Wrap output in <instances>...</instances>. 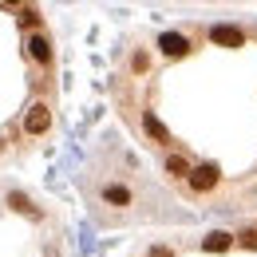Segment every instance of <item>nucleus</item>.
Returning <instances> with one entry per match:
<instances>
[{"instance_id":"obj_1","label":"nucleus","mask_w":257,"mask_h":257,"mask_svg":"<svg viewBox=\"0 0 257 257\" xmlns=\"http://www.w3.org/2000/svg\"><path fill=\"white\" fill-rule=\"evenodd\" d=\"M218 186H222V166L218 162H194L190 178H186V190L194 198H206V194H214Z\"/></svg>"},{"instance_id":"obj_2","label":"nucleus","mask_w":257,"mask_h":257,"mask_svg":"<svg viewBox=\"0 0 257 257\" xmlns=\"http://www.w3.org/2000/svg\"><path fill=\"white\" fill-rule=\"evenodd\" d=\"M24 56H28V64H36L40 71H52V64H56V48H52L48 28H44V32L24 36Z\"/></svg>"},{"instance_id":"obj_3","label":"nucleus","mask_w":257,"mask_h":257,"mask_svg":"<svg viewBox=\"0 0 257 257\" xmlns=\"http://www.w3.org/2000/svg\"><path fill=\"white\" fill-rule=\"evenodd\" d=\"M24 135L28 139H44L48 131H52V103L48 99H32L28 103V111H24Z\"/></svg>"},{"instance_id":"obj_4","label":"nucleus","mask_w":257,"mask_h":257,"mask_svg":"<svg viewBox=\"0 0 257 257\" xmlns=\"http://www.w3.org/2000/svg\"><path fill=\"white\" fill-rule=\"evenodd\" d=\"M206 40L214 44V48H229V52H237V48H245V28L241 24H210L206 28Z\"/></svg>"},{"instance_id":"obj_5","label":"nucleus","mask_w":257,"mask_h":257,"mask_svg":"<svg viewBox=\"0 0 257 257\" xmlns=\"http://www.w3.org/2000/svg\"><path fill=\"white\" fill-rule=\"evenodd\" d=\"M155 48H159L162 60H186L194 52V40L186 32H162L159 40H155Z\"/></svg>"},{"instance_id":"obj_6","label":"nucleus","mask_w":257,"mask_h":257,"mask_svg":"<svg viewBox=\"0 0 257 257\" xmlns=\"http://www.w3.org/2000/svg\"><path fill=\"white\" fill-rule=\"evenodd\" d=\"M99 202L111 206V210H131L135 206V190H131L127 182H103L99 186Z\"/></svg>"},{"instance_id":"obj_7","label":"nucleus","mask_w":257,"mask_h":257,"mask_svg":"<svg viewBox=\"0 0 257 257\" xmlns=\"http://www.w3.org/2000/svg\"><path fill=\"white\" fill-rule=\"evenodd\" d=\"M4 206H8L12 214L28 218V222H44V210H40V206H36V202H32L24 190H8V194H4Z\"/></svg>"},{"instance_id":"obj_8","label":"nucleus","mask_w":257,"mask_h":257,"mask_svg":"<svg viewBox=\"0 0 257 257\" xmlns=\"http://www.w3.org/2000/svg\"><path fill=\"white\" fill-rule=\"evenodd\" d=\"M143 131H147V139H151L155 147H162V151H174V135L162 127V119L155 115V111H151V107L143 111Z\"/></svg>"},{"instance_id":"obj_9","label":"nucleus","mask_w":257,"mask_h":257,"mask_svg":"<svg viewBox=\"0 0 257 257\" xmlns=\"http://www.w3.org/2000/svg\"><path fill=\"white\" fill-rule=\"evenodd\" d=\"M198 249H202V253L222 257V253H229V249H237V233H229V229H210V233L202 237Z\"/></svg>"},{"instance_id":"obj_10","label":"nucleus","mask_w":257,"mask_h":257,"mask_svg":"<svg viewBox=\"0 0 257 257\" xmlns=\"http://www.w3.org/2000/svg\"><path fill=\"white\" fill-rule=\"evenodd\" d=\"M162 170H166V178H174V182H186V178H190V170H194V159H190V155H182V151H166Z\"/></svg>"},{"instance_id":"obj_11","label":"nucleus","mask_w":257,"mask_h":257,"mask_svg":"<svg viewBox=\"0 0 257 257\" xmlns=\"http://www.w3.org/2000/svg\"><path fill=\"white\" fill-rule=\"evenodd\" d=\"M16 24H20V32H24V36L44 32V16H40L36 4H20V8H16Z\"/></svg>"},{"instance_id":"obj_12","label":"nucleus","mask_w":257,"mask_h":257,"mask_svg":"<svg viewBox=\"0 0 257 257\" xmlns=\"http://www.w3.org/2000/svg\"><path fill=\"white\" fill-rule=\"evenodd\" d=\"M151 71V52L147 48H135L131 52V75H147Z\"/></svg>"},{"instance_id":"obj_13","label":"nucleus","mask_w":257,"mask_h":257,"mask_svg":"<svg viewBox=\"0 0 257 257\" xmlns=\"http://www.w3.org/2000/svg\"><path fill=\"white\" fill-rule=\"evenodd\" d=\"M237 249H249V253H257V225L237 229Z\"/></svg>"},{"instance_id":"obj_14","label":"nucleus","mask_w":257,"mask_h":257,"mask_svg":"<svg viewBox=\"0 0 257 257\" xmlns=\"http://www.w3.org/2000/svg\"><path fill=\"white\" fill-rule=\"evenodd\" d=\"M147 257H178V249L166 241H155V245H147Z\"/></svg>"},{"instance_id":"obj_15","label":"nucleus","mask_w":257,"mask_h":257,"mask_svg":"<svg viewBox=\"0 0 257 257\" xmlns=\"http://www.w3.org/2000/svg\"><path fill=\"white\" fill-rule=\"evenodd\" d=\"M4 147H8V143H4V135H0V155H4Z\"/></svg>"}]
</instances>
